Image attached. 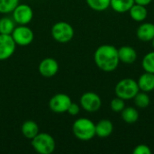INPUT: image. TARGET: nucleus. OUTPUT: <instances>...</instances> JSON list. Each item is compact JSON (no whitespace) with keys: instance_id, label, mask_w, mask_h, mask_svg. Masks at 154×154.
Listing matches in <instances>:
<instances>
[{"instance_id":"nucleus-1","label":"nucleus","mask_w":154,"mask_h":154,"mask_svg":"<svg viewBox=\"0 0 154 154\" xmlns=\"http://www.w3.org/2000/svg\"><path fill=\"white\" fill-rule=\"evenodd\" d=\"M94 61L97 67L105 72L116 70L120 63L118 49L111 44H103L97 47L94 53Z\"/></svg>"},{"instance_id":"nucleus-2","label":"nucleus","mask_w":154,"mask_h":154,"mask_svg":"<svg viewBox=\"0 0 154 154\" xmlns=\"http://www.w3.org/2000/svg\"><path fill=\"white\" fill-rule=\"evenodd\" d=\"M72 132L75 137L80 141L88 142L96 136V124L88 118H78L72 125Z\"/></svg>"},{"instance_id":"nucleus-3","label":"nucleus","mask_w":154,"mask_h":154,"mask_svg":"<svg viewBox=\"0 0 154 154\" xmlns=\"http://www.w3.org/2000/svg\"><path fill=\"white\" fill-rule=\"evenodd\" d=\"M139 91L140 89L137 81L130 78L119 80L115 88L116 97H118L125 101L134 99V97Z\"/></svg>"},{"instance_id":"nucleus-4","label":"nucleus","mask_w":154,"mask_h":154,"mask_svg":"<svg viewBox=\"0 0 154 154\" xmlns=\"http://www.w3.org/2000/svg\"><path fill=\"white\" fill-rule=\"evenodd\" d=\"M33 150L40 154H51L55 151L54 138L48 133H40L31 140Z\"/></svg>"},{"instance_id":"nucleus-5","label":"nucleus","mask_w":154,"mask_h":154,"mask_svg":"<svg viewBox=\"0 0 154 154\" xmlns=\"http://www.w3.org/2000/svg\"><path fill=\"white\" fill-rule=\"evenodd\" d=\"M52 38L60 43H67L70 42L74 37V28L67 22L60 21L55 23L51 27Z\"/></svg>"},{"instance_id":"nucleus-6","label":"nucleus","mask_w":154,"mask_h":154,"mask_svg":"<svg viewBox=\"0 0 154 154\" xmlns=\"http://www.w3.org/2000/svg\"><path fill=\"white\" fill-rule=\"evenodd\" d=\"M13 40L16 45L24 47L31 44L33 41L34 34L32 30L27 25H18L15 26L13 32L11 33Z\"/></svg>"},{"instance_id":"nucleus-7","label":"nucleus","mask_w":154,"mask_h":154,"mask_svg":"<svg viewBox=\"0 0 154 154\" xmlns=\"http://www.w3.org/2000/svg\"><path fill=\"white\" fill-rule=\"evenodd\" d=\"M13 19L18 25H27L33 18L32 8L26 4H18L12 12Z\"/></svg>"},{"instance_id":"nucleus-8","label":"nucleus","mask_w":154,"mask_h":154,"mask_svg":"<svg viewBox=\"0 0 154 154\" xmlns=\"http://www.w3.org/2000/svg\"><path fill=\"white\" fill-rule=\"evenodd\" d=\"M79 104L80 107H82L85 111L88 113H96L100 109L102 106V100L99 95L97 93L86 92L81 96Z\"/></svg>"},{"instance_id":"nucleus-9","label":"nucleus","mask_w":154,"mask_h":154,"mask_svg":"<svg viewBox=\"0 0 154 154\" xmlns=\"http://www.w3.org/2000/svg\"><path fill=\"white\" fill-rule=\"evenodd\" d=\"M71 102L69 96L64 93H58L50 99L49 107L55 114H64L67 113Z\"/></svg>"},{"instance_id":"nucleus-10","label":"nucleus","mask_w":154,"mask_h":154,"mask_svg":"<svg viewBox=\"0 0 154 154\" xmlns=\"http://www.w3.org/2000/svg\"><path fill=\"white\" fill-rule=\"evenodd\" d=\"M16 44L9 34L0 33V60H5L13 56Z\"/></svg>"},{"instance_id":"nucleus-11","label":"nucleus","mask_w":154,"mask_h":154,"mask_svg":"<svg viewBox=\"0 0 154 154\" xmlns=\"http://www.w3.org/2000/svg\"><path fill=\"white\" fill-rule=\"evenodd\" d=\"M59 71V63L53 58H45L39 64V72L44 78H52Z\"/></svg>"},{"instance_id":"nucleus-12","label":"nucleus","mask_w":154,"mask_h":154,"mask_svg":"<svg viewBox=\"0 0 154 154\" xmlns=\"http://www.w3.org/2000/svg\"><path fill=\"white\" fill-rule=\"evenodd\" d=\"M118 57L120 62L124 64H133L137 60V52L133 47L124 45L118 49Z\"/></svg>"},{"instance_id":"nucleus-13","label":"nucleus","mask_w":154,"mask_h":154,"mask_svg":"<svg viewBox=\"0 0 154 154\" xmlns=\"http://www.w3.org/2000/svg\"><path fill=\"white\" fill-rule=\"evenodd\" d=\"M136 36L142 42H152L154 38V23L149 22L141 23L137 28Z\"/></svg>"},{"instance_id":"nucleus-14","label":"nucleus","mask_w":154,"mask_h":154,"mask_svg":"<svg viewBox=\"0 0 154 154\" xmlns=\"http://www.w3.org/2000/svg\"><path fill=\"white\" fill-rule=\"evenodd\" d=\"M138 87L139 89L141 91L146 92V93H150L154 90V74L153 73H150V72H146L144 71V73H143L138 80Z\"/></svg>"},{"instance_id":"nucleus-15","label":"nucleus","mask_w":154,"mask_h":154,"mask_svg":"<svg viewBox=\"0 0 154 154\" xmlns=\"http://www.w3.org/2000/svg\"><path fill=\"white\" fill-rule=\"evenodd\" d=\"M114 125L108 119H102L96 124V136L99 138H106L112 134Z\"/></svg>"},{"instance_id":"nucleus-16","label":"nucleus","mask_w":154,"mask_h":154,"mask_svg":"<svg viewBox=\"0 0 154 154\" xmlns=\"http://www.w3.org/2000/svg\"><path fill=\"white\" fill-rule=\"evenodd\" d=\"M129 14L130 17L137 23H143L148 16V10L146 6L135 4L130 8L129 10Z\"/></svg>"},{"instance_id":"nucleus-17","label":"nucleus","mask_w":154,"mask_h":154,"mask_svg":"<svg viewBox=\"0 0 154 154\" xmlns=\"http://www.w3.org/2000/svg\"><path fill=\"white\" fill-rule=\"evenodd\" d=\"M21 132L26 139L32 140L34 136H36L39 134L40 131L36 122L32 120H27L23 123L21 126Z\"/></svg>"},{"instance_id":"nucleus-18","label":"nucleus","mask_w":154,"mask_h":154,"mask_svg":"<svg viewBox=\"0 0 154 154\" xmlns=\"http://www.w3.org/2000/svg\"><path fill=\"white\" fill-rule=\"evenodd\" d=\"M134 5V0H110V7L118 14L129 12L130 8Z\"/></svg>"},{"instance_id":"nucleus-19","label":"nucleus","mask_w":154,"mask_h":154,"mask_svg":"<svg viewBox=\"0 0 154 154\" xmlns=\"http://www.w3.org/2000/svg\"><path fill=\"white\" fill-rule=\"evenodd\" d=\"M122 119L126 124H134L138 121L140 114L138 110L134 106H125L124 110L121 112Z\"/></svg>"},{"instance_id":"nucleus-20","label":"nucleus","mask_w":154,"mask_h":154,"mask_svg":"<svg viewBox=\"0 0 154 154\" xmlns=\"http://www.w3.org/2000/svg\"><path fill=\"white\" fill-rule=\"evenodd\" d=\"M15 24V22L11 17L4 16L0 18V33L11 35V33L16 26Z\"/></svg>"},{"instance_id":"nucleus-21","label":"nucleus","mask_w":154,"mask_h":154,"mask_svg":"<svg viewBox=\"0 0 154 154\" xmlns=\"http://www.w3.org/2000/svg\"><path fill=\"white\" fill-rule=\"evenodd\" d=\"M134 101L135 106L139 108H146L151 104V98L148 93L141 91V90L134 97Z\"/></svg>"},{"instance_id":"nucleus-22","label":"nucleus","mask_w":154,"mask_h":154,"mask_svg":"<svg viewBox=\"0 0 154 154\" xmlns=\"http://www.w3.org/2000/svg\"><path fill=\"white\" fill-rule=\"evenodd\" d=\"M87 5L94 11L103 12L110 7V0H86Z\"/></svg>"},{"instance_id":"nucleus-23","label":"nucleus","mask_w":154,"mask_h":154,"mask_svg":"<svg viewBox=\"0 0 154 154\" xmlns=\"http://www.w3.org/2000/svg\"><path fill=\"white\" fill-rule=\"evenodd\" d=\"M142 67L144 71L154 74V51L144 55L142 60Z\"/></svg>"},{"instance_id":"nucleus-24","label":"nucleus","mask_w":154,"mask_h":154,"mask_svg":"<svg viewBox=\"0 0 154 154\" xmlns=\"http://www.w3.org/2000/svg\"><path fill=\"white\" fill-rule=\"evenodd\" d=\"M19 4V0H0V14H6L14 11Z\"/></svg>"},{"instance_id":"nucleus-25","label":"nucleus","mask_w":154,"mask_h":154,"mask_svg":"<svg viewBox=\"0 0 154 154\" xmlns=\"http://www.w3.org/2000/svg\"><path fill=\"white\" fill-rule=\"evenodd\" d=\"M125 107V100L120 98V97H116L110 102V108L115 113H121L124 110Z\"/></svg>"},{"instance_id":"nucleus-26","label":"nucleus","mask_w":154,"mask_h":154,"mask_svg":"<svg viewBox=\"0 0 154 154\" xmlns=\"http://www.w3.org/2000/svg\"><path fill=\"white\" fill-rule=\"evenodd\" d=\"M134 154H152V150L151 148L146 145V144H139L137 145L134 151H133Z\"/></svg>"},{"instance_id":"nucleus-27","label":"nucleus","mask_w":154,"mask_h":154,"mask_svg":"<svg viewBox=\"0 0 154 154\" xmlns=\"http://www.w3.org/2000/svg\"><path fill=\"white\" fill-rule=\"evenodd\" d=\"M79 112H80V106H79V104H77V103L71 102V104L69 105V108H68L67 113H68L69 115H70V116H75L79 115Z\"/></svg>"},{"instance_id":"nucleus-28","label":"nucleus","mask_w":154,"mask_h":154,"mask_svg":"<svg viewBox=\"0 0 154 154\" xmlns=\"http://www.w3.org/2000/svg\"><path fill=\"white\" fill-rule=\"evenodd\" d=\"M153 0H134V3L135 4H138V5H144V6H147L149 5Z\"/></svg>"},{"instance_id":"nucleus-29","label":"nucleus","mask_w":154,"mask_h":154,"mask_svg":"<svg viewBox=\"0 0 154 154\" xmlns=\"http://www.w3.org/2000/svg\"><path fill=\"white\" fill-rule=\"evenodd\" d=\"M152 48H153V51H154V38L152 40Z\"/></svg>"}]
</instances>
